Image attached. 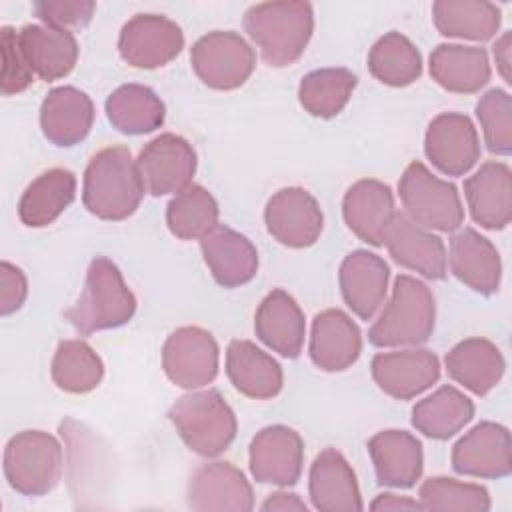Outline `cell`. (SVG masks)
Segmentation results:
<instances>
[{
	"label": "cell",
	"mask_w": 512,
	"mask_h": 512,
	"mask_svg": "<svg viewBox=\"0 0 512 512\" xmlns=\"http://www.w3.org/2000/svg\"><path fill=\"white\" fill-rule=\"evenodd\" d=\"M342 216L346 226L360 240L372 246H382L396 216L390 186L374 178L354 182L344 194Z\"/></svg>",
	"instance_id": "obj_18"
},
{
	"label": "cell",
	"mask_w": 512,
	"mask_h": 512,
	"mask_svg": "<svg viewBox=\"0 0 512 512\" xmlns=\"http://www.w3.org/2000/svg\"><path fill=\"white\" fill-rule=\"evenodd\" d=\"M136 312V296L126 286L120 268L106 256H96L88 270L82 294L66 310V320L82 336L124 326Z\"/></svg>",
	"instance_id": "obj_3"
},
{
	"label": "cell",
	"mask_w": 512,
	"mask_h": 512,
	"mask_svg": "<svg viewBox=\"0 0 512 512\" xmlns=\"http://www.w3.org/2000/svg\"><path fill=\"white\" fill-rule=\"evenodd\" d=\"M200 250L214 280L224 288L248 284L258 272L256 246L228 226H216L200 238Z\"/></svg>",
	"instance_id": "obj_28"
},
{
	"label": "cell",
	"mask_w": 512,
	"mask_h": 512,
	"mask_svg": "<svg viewBox=\"0 0 512 512\" xmlns=\"http://www.w3.org/2000/svg\"><path fill=\"white\" fill-rule=\"evenodd\" d=\"M264 512H308V506L304 504V500L294 494V492H286V490H278L272 492L260 506Z\"/></svg>",
	"instance_id": "obj_46"
},
{
	"label": "cell",
	"mask_w": 512,
	"mask_h": 512,
	"mask_svg": "<svg viewBox=\"0 0 512 512\" xmlns=\"http://www.w3.org/2000/svg\"><path fill=\"white\" fill-rule=\"evenodd\" d=\"M370 370L378 388L396 400H410L440 378L438 356L426 348L380 352L372 358Z\"/></svg>",
	"instance_id": "obj_17"
},
{
	"label": "cell",
	"mask_w": 512,
	"mask_h": 512,
	"mask_svg": "<svg viewBox=\"0 0 512 512\" xmlns=\"http://www.w3.org/2000/svg\"><path fill=\"white\" fill-rule=\"evenodd\" d=\"M106 116L118 132L138 136L160 128L166 108L152 88L124 84L106 98Z\"/></svg>",
	"instance_id": "obj_36"
},
{
	"label": "cell",
	"mask_w": 512,
	"mask_h": 512,
	"mask_svg": "<svg viewBox=\"0 0 512 512\" xmlns=\"http://www.w3.org/2000/svg\"><path fill=\"white\" fill-rule=\"evenodd\" d=\"M144 192L136 160L126 146L102 148L84 170L82 202L100 220L118 222L132 216Z\"/></svg>",
	"instance_id": "obj_1"
},
{
	"label": "cell",
	"mask_w": 512,
	"mask_h": 512,
	"mask_svg": "<svg viewBox=\"0 0 512 512\" xmlns=\"http://www.w3.org/2000/svg\"><path fill=\"white\" fill-rule=\"evenodd\" d=\"M266 230L288 248L312 246L324 228V214L318 200L300 186L278 190L264 208Z\"/></svg>",
	"instance_id": "obj_12"
},
{
	"label": "cell",
	"mask_w": 512,
	"mask_h": 512,
	"mask_svg": "<svg viewBox=\"0 0 512 512\" xmlns=\"http://www.w3.org/2000/svg\"><path fill=\"white\" fill-rule=\"evenodd\" d=\"M422 510H458V512H488L492 502L484 486L460 482L446 476H432L420 486Z\"/></svg>",
	"instance_id": "obj_41"
},
{
	"label": "cell",
	"mask_w": 512,
	"mask_h": 512,
	"mask_svg": "<svg viewBox=\"0 0 512 512\" xmlns=\"http://www.w3.org/2000/svg\"><path fill=\"white\" fill-rule=\"evenodd\" d=\"M96 10L92 0H42L34 2L36 16L54 28H82L86 26Z\"/></svg>",
	"instance_id": "obj_44"
},
{
	"label": "cell",
	"mask_w": 512,
	"mask_h": 512,
	"mask_svg": "<svg viewBox=\"0 0 512 512\" xmlns=\"http://www.w3.org/2000/svg\"><path fill=\"white\" fill-rule=\"evenodd\" d=\"M484 142L492 154L508 156L512 152V98L502 88H492L476 104Z\"/></svg>",
	"instance_id": "obj_42"
},
{
	"label": "cell",
	"mask_w": 512,
	"mask_h": 512,
	"mask_svg": "<svg viewBox=\"0 0 512 512\" xmlns=\"http://www.w3.org/2000/svg\"><path fill=\"white\" fill-rule=\"evenodd\" d=\"M226 374L240 394L254 400L278 396L284 384L280 364L250 340H232L228 344Z\"/></svg>",
	"instance_id": "obj_30"
},
{
	"label": "cell",
	"mask_w": 512,
	"mask_h": 512,
	"mask_svg": "<svg viewBox=\"0 0 512 512\" xmlns=\"http://www.w3.org/2000/svg\"><path fill=\"white\" fill-rule=\"evenodd\" d=\"M188 506L198 512H248L254 492L242 470L230 462L200 464L188 480Z\"/></svg>",
	"instance_id": "obj_13"
},
{
	"label": "cell",
	"mask_w": 512,
	"mask_h": 512,
	"mask_svg": "<svg viewBox=\"0 0 512 512\" xmlns=\"http://www.w3.org/2000/svg\"><path fill=\"white\" fill-rule=\"evenodd\" d=\"M384 244L400 266L430 280H442L446 276L448 254L442 238L418 226L406 214L396 212Z\"/></svg>",
	"instance_id": "obj_21"
},
{
	"label": "cell",
	"mask_w": 512,
	"mask_h": 512,
	"mask_svg": "<svg viewBox=\"0 0 512 512\" xmlns=\"http://www.w3.org/2000/svg\"><path fill=\"white\" fill-rule=\"evenodd\" d=\"M64 470L60 442L44 430H22L4 448V476L24 496L52 492Z\"/></svg>",
	"instance_id": "obj_6"
},
{
	"label": "cell",
	"mask_w": 512,
	"mask_h": 512,
	"mask_svg": "<svg viewBox=\"0 0 512 512\" xmlns=\"http://www.w3.org/2000/svg\"><path fill=\"white\" fill-rule=\"evenodd\" d=\"M168 420L184 444L206 458L222 454L238 432L234 410L218 390H198L180 396L170 406Z\"/></svg>",
	"instance_id": "obj_5"
},
{
	"label": "cell",
	"mask_w": 512,
	"mask_h": 512,
	"mask_svg": "<svg viewBox=\"0 0 512 512\" xmlns=\"http://www.w3.org/2000/svg\"><path fill=\"white\" fill-rule=\"evenodd\" d=\"M448 376L476 396H486L504 376V356L500 348L486 338H466L458 342L444 358Z\"/></svg>",
	"instance_id": "obj_31"
},
{
	"label": "cell",
	"mask_w": 512,
	"mask_h": 512,
	"mask_svg": "<svg viewBox=\"0 0 512 512\" xmlns=\"http://www.w3.org/2000/svg\"><path fill=\"white\" fill-rule=\"evenodd\" d=\"M436 322V302L430 288L408 274L394 280L390 300L368 330L378 348L418 346L430 338Z\"/></svg>",
	"instance_id": "obj_4"
},
{
	"label": "cell",
	"mask_w": 512,
	"mask_h": 512,
	"mask_svg": "<svg viewBox=\"0 0 512 512\" xmlns=\"http://www.w3.org/2000/svg\"><path fill=\"white\" fill-rule=\"evenodd\" d=\"M26 296H28V280H26L24 272L18 266L4 260L0 264V312H2V316H10L16 310H20Z\"/></svg>",
	"instance_id": "obj_45"
},
{
	"label": "cell",
	"mask_w": 512,
	"mask_h": 512,
	"mask_svg": "<svg viewBox=\"0 0 512 512\" xmlns=\"http://www.w3.org/2000/svg\"><path fill=\"white\" fill-rule=\"evenodd\" d=\"M452 468L474 478H506L512 472V446L506 426L480 422L452 448Z\"/></svg>",
	"instance_id": "obj_15"
},
{
	"label": "cell",
	"mask_w": 512,
	"mask_h": 512,
	"mask_svg": "<svg viewBox=\"0 0 512 512\" xmlns=\"http://www.w3.org/2000/svg\"><path fill=\"white\" fill-rule=\"evenodd\" d=\"M76 196V176L66 168H52L34 178L20 196L18 218L30 228L52 224Z\"/></svg>",
	"instance_id": "obj_33"
},
{
	"label": "cell",
	"mask_w": 512,
	"mask_h": 512,
	"mask_svg": "<svg viewBox=\"0 0 512 512\" xmlns=\"http://www.w3.org/2000/svg\"><path fill=\"white\" fill-rule=\"evenodd\" d=\"M256 336L284 358H298L304 346L306 320L298 302L276 288L264 296L254 314Z\"/></svg>",
	"instance_id": "obj_26"
},
{
	"label": "cell",
	"mask_w": 512,
	"mask_h": 512,
	"mask_svg": "<svg viewBox=\"0 0 512 512\" xmlns=\"http://www.w3.org/2000/svg\"><path fill=\"white\" fill-rule=\"evenodd\" d=\"M50 372L60 390L70 394H86L102 382L104 364L88 342L74 338L58 344Z\"/></svg>",
	"instance_id": "obj_40"
},
{
	"label": "cell",
	"mask_w": 512,
	"mask_h": 512,
	"mask_svg": "<svg viewBox=\"0 0 512 512\" xmlns=\"http://www.w3.org/2000/svg\"><path fill=\"white\" fill-rule=\"evenodd\" d=\"M370 510H374V512L422 510V504L416 502V500L410 498V496H398V494H392V492H384V494H378V496L372 500Z\"/></svg>",
	"instance_id": "obj_47"
},
{
	"label": "cell",
	"mask_w": 512,
	"mask_h": 512,
	"mask_svg": "<svg viewBox=\"0 0 512 512\" xmlns=\"http://www.w3.org/2000/svg\"><path fill=\"white\" fill-rule=\"evenodd\" d=\"M474 416L472 400L458 388L446 384L412 408V426L432 440H448Z\"/></svg>",
	"instance_id": "obj_34"
},
{
	"label": "cell",
	"mask_w": 512,
	"mask_h": 512,
	"mask_svg": "<svg viewBox=\"0 0 512 512\" xmlns=\"http://www.w3.org/2000/svg\"><path fill=\"white\" fill-rule=\"evenodd\" d=\"M432 20L442 36L484 42L498 32L502 14L486 0H436Z\"/></svg>",
	"instance_id": "obj_35"
},
{
	"label": "cell",
	"mask_w": 512,
	"mask_h": 512,
	"mask_svg": "<svg viewBox=\"0 0 512 512\" xmlns=\"http://www.w3.org/2000/svg\"><path fill=\"white\" fill-rule=\"evenodd\" d=\"M510 48H512V36L510 32H504L496 44L492 46V54H494V62H496V68L500 72V76L504 78L506 84H510L512 76H510Z\"/></svg>",
	"instance_id": "obj_48"
},
{
	"label": "cell",
	"mask_w": 512,
	"mask_h": 512,
	"mask_svg": "<svg viewBox=\"0 0 512 512\" xmlns=\"http://www.w3.org/2000/svg\"><path fill=\"white\" fill-rule=\"evenodd\" d=\"M220 350L214 336L200 326L176 328L162 346V368L168 380L184 390L210 384L218 374Z\"/></svg>",
	"instance_id": "obj_9"
},
{
	"label": "cell",
	"mask_w": 512,
	"mask_h": 512,
	"mask_svg": "<svg viewBox=\"0 0 512 512\" xmlns=\"http://www.w3.org/2000/svg\"><path fill=\"white\" fill-rule=\"evenodd\" d=\"M430 76L448 92L474 94L490 80V60L484 48L438 44L430 54Z\"/></svg>",
	"instance_id": "obj_32"
},
{
	"label": "cell",
	"mask_w": 512,
	"mask_h": 512,
	"mask_svg": "<svg viewBox=\"0 0 512 512\" xmlns=\"http://www.w3.org/2000/svg\"><path fill=\"white\" fill-rule=\"evenodd\" d=\"M368 454L382 486L412 488L422 476V444L406 430L376 432L368 440Z\"/></svg>",
	"instance_id": "obj_27"
},
{
	"label": "cell",
	"mask_w": 512,
	"mask_h": 512,
	"mask_svg": "<svg viewBox=\"0 0 512 512\" xmlns=\"http://www.w3.org/2000/svg\"><path fill=\"white\" fill-rule=\"evenodd\" d=\"M424 152L442 174L462 176L480 158L476 126L466 114L442 112L428 124Z\"/></svg>",
	"instance_id": "obj_14"
},
{
	"label": "cell",
	"mask_w": 512,
	"mask_h": 512,
	"mask_svg": "<svg viewBox=\"0 0 512 512\" xmlns=\"http://www.w3.org/2000/svg\"><path fill=\"white\" fill-rule=\"evenodd\" d=\"M196 76L214 90L240 88L256 66L254 48L232 30H212L190 48Z\"/></svg>",
	"instance_id": "obj_8"
},
{
	"label": "cell",
	"mask_w": 512,
	"mask_h": 512,
	"mask_svg": "<svg viewBox=\"0 0 512 512\" xmlns=\"http://www.w3.org/2000/svg\"><path fill=\"white\" fill-rule=\"evenodd\" d=\"M464 196L476 224L486 230L506 228L512 220V172L508 164H482L464 182Z\"/></svg>",
	"instance_id": "obj_23"
},
{
	"label": "cell",
	"mask_w": 512,
	"mask_h": 512,
	"mask_svg": "<svg viewBox=\"0 0 512 512\" xmlns=\"http://www.w3.org/2000/svg\"><path fill=\"white\" fill-rule=\"evenodd\" d=\"M308 492L320 512H360L364 508L356 474L336 448H324L310 466Z\"/></svg>",
	"instance_id": "obj_20"
},
{
	"label": "cell",
	"mask_w": 512,
	"mask_h": 512,
	"mask_svg": "<svg viewBox=\"0 0 512 512\" xmlns=\"http://www.w3.org/2000/svg\"><path fill=\"white\" fill-rule=\"evenodd\" d=\"M196 162L192 144L172 132L152 138L136 158L144 190L152 196L178 194L188 188L196 174Z\"/></svg>",
	"instance_id": "obj_10"
},
{
	"label": "cell",
	"mask_w": 512,
	"mask_h": 512,
	"mask_svg": "<svg viewBox=\"0 0 512 512\" xmlns=\"http://www.w3.org/2000/svg\"><path fill=\"white\" fill-rule=\"evenodd\" d=\"M390 268L374 252L354 250L350 252L338 272L340 292L346 306L362 320H372L382 308L388 294Z\"/></svg>",
	"instance_id": "obj_19"
},
{
	"label": "cell",
	"mask_w": 512,
	"mask_h": 512,
	"mask_svg": "<svg viewBox=\"0 0 512 512\" xmlns=\"http://www.w3.org/2000/svg\"><path fill=\"white\" fill-rule=\"evenodd\" d=\"M218 202L200 184H190L166 206L168 230L180 240H200L218 226Z\"/></svg>",
	"instance_id": "obj_39"
},
{
	"label": "cell",
	"mask_w": 512,
	"mask_h": 512,
	"mask_svg": "<svg viewBox=\"0 0 512 512\" xmlns=\"http://www.w3.org/2000/svg\"><path fill=\"white\" fill-rule=\"evenodd\" d=\"M304 442L294 428L274 424L250 442V472L256 482L294 486L302 474Z\"/></svg>",
	"instance_id": "obj_16"
},
{
	"label": "cell",
	"mask_w": 512,
	"mask_h": 512,
	"mask_svg": "<svg viewBox=\"0 0 512 512\" xmlns=\"http://www.w3.org/2000/svg\"><path fill=\"white\" fill-rule=\"evenodd\" d=\"M404 214L426 230L454 232L464 222V208L458 188L434 176L422 162L406 166L398 182Z\"/></svg>",
	"instance_id": "obj_7"
},
{
	"label": "cell",
	"mask_w": 512,
	"mask_h": 512,
	"mask_svg": "<svg viewBox=\"0 0 512 512\" xmlns=\"http://www.w3.org/2000/svg\"><path fill=\"white\" fill-rule=\"evenodd\" d=\"M184 48L182 28L162 14H136L120 30L118 52L134 68H160Z\"/></svg>",
	"instance_id": "obj_11"
},
{
	"label": "cell",
	"mask_w": 512,
	"mask_h": 512,
	"mask_svg": "<svg viewBox=\"0 0 512 512\" xmlns=\"http://www.w3.org/2000/svg\"><path fill=\"white\" fill-rule=\"evenodd\" d=\"M368 70L386 86H408L422 74V56L404 34L386 32L368 52Z\"/></svg>",
	"instance_id": "obj_37"
},
{
	"label": "cell",
	"mask_w": 512,
	"mask_h": 512,
	"mask_svg": "<svg viewBox=\"0 0 512 512\" xmlns=\"http://www.w3.org/2000/svg\"><path fill=\"white\" fill-rule=\"evenodd\" d=\"M310 358L324 372L350 368L362 352L358 324L342 310L328 308L314 316L310 330Z\"/></svg>",
	"instance_id": "obj_22"
},
{
	"label": "cell",
	"mask_w": 512,
	"mask_h": 512,
	"mask_svg": "<svg viewBox=\"0 0 512 512\" xmlns=\"http://www.w3.org/2000/svg\"><path fill=\"white\" fill-rule=\"evenodd\" d=\"M0 52H2V72H0V90L4 96L18 94L26 90L34 80V72L28 66V60L20 48L18 32L12 26L0 28Z\"/></svg>",
	"instance_id": "obj_43"
},
{
	"label": "cell",
	"mask_w": 512,
	"mask_h": 512,
	"mask_svg": "<svg viewBox=\"0 0 512 512\" xmlns=\"http://www.w3.org/2000/svg\"><path fill=\"white\" fill-rule=\"evenodd\" d=\"M452 274L470 290L490 296L500 288L502 262L496 246L474 228H462L450 240Z\"/></svg>",
	"instance_id": "obj_25"
},
{
	"label": "cell",
	"mask_w": 512,
	"mask_h": 512,
	"mask_svg": "<svg viewBox=\"0 0 512 512\" xmlns=\"http://www.w3.org/2000/svg\"><path fill=\"white\" fill-rule=\"evenodd\" d=\"M20 48L30 70L40 80L52 82L72 72L78 60V42L70 30L48 24H26L18 30Z\"/></svg>",
	"instance_id": "obj_29"
},
{
	"label": "cell",
	"mask_w": 512,
	"mask_h": 512,
	"mask_svg": "<svg viewBox=\"0 0 512 512\" xmlns=\"http://www.w3.org/2000/svg\"><path fill=\"white\" fill-rule=\"evenodd\" d=\"M356 82V74L346 68L312 70L300 80L298 100L310 116L332 118L344 110Z\"/></svg>",
	"instance_id": "obj_38"
},
{
	"label": "cell",
	"mask_w": 512,
	"mask_h": 512,
	"mask_svg": "<svg viewBox=\"0 0 512 512\" xmlns=\"http://www.w3.org/2000/svg\"><path fill=\"white\" fill-rule=\"evenodd\" d=\"M244 30L260 48L266 64L282 68L294 64L314 32V10L308 2H260L246 10Z\"/></svg>",
	"instance_id": "obj_2"
},
{
	"label": "cell",
	"mask_w": 512,
	"mask_h": 512,
	"mask_svg": "<svg viewBox=\"0 0 512 512\" xmlns=\"http://www.w3.org/2000/svg\"><path fill=\"white\" fill-rule=\"evenodd\" d=\"M94 122L90 96L76 86L52 88L40 106L42 134L56 146L70 148L80 144Z\"/></svg>",
	"instance_id": "obj_24"
}]
</instances>
